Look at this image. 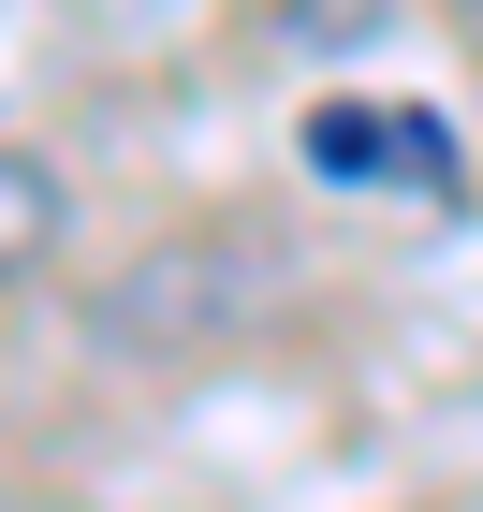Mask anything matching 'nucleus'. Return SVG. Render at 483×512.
<instances>
[{
  "label": "nucleus",
  "instance_id": "nucleus-1",
  "mask_svg": "<svg viewBox=\"0 0 483 512\" xmlns=\"http://www.w3.org/2000/svg\"><path fill=\"white\" fill-rule=\"evenodd\" d=\"M59 220H74V205H59V176H44L30 147H0V278H30L44 249H59Z\"/></svg>",
  "mask_w": 483,
  "mask_h": 512
},
{
  "label": "nucleus",
  "instance_id": "nucleus-2",
  "mask_svg": "<svg viewBox=\"0 0 483 512\" xmlns=\"http://www.w3.org/2000/svg\"><path fill=\"white\" fill-rule=\"evenodd\" d=\"M103 15H118V0H103Z\"/></svg>",
  "mask_w": 483,
  "mask_h": 512
}]
</instances>
